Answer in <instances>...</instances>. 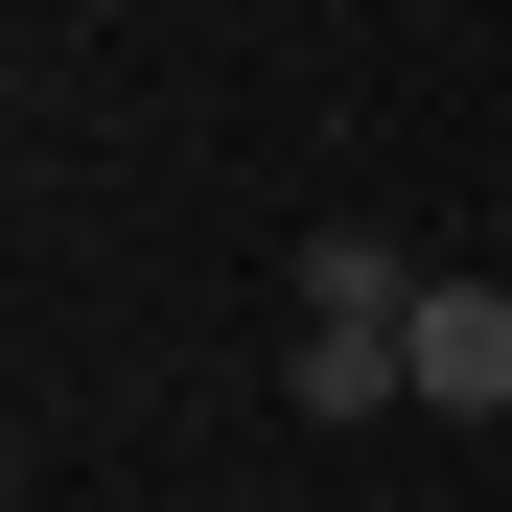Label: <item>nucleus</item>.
Wrapping results in <instances>:
<instances>
[{"label": "nucleus", "mask_w": 512, "mask_h": 512, "mask_svg": "<svg viewBox=\"0 0 512 512\" xmlns=\"http://www.w3.org/2000/svg\"><path fill=\"white\" fill-rule=\"evenodd\" d=\"M419 280H443V256H396L373 210H326L303 280H280V396L303 419H396L419 396Z\"/></svg>", "instance_id": "nucleus-1"}, {"label": "nucleus", "mask_w": 512, "mask_h": 512, "mask_svg": "<svg viewBox=\"0 0 512 512\" xmlns=\"http://www.w3.org/2000/svg\"><path fill=\"white\" fill-rule=\"evenodd\" d=\"M419 419H512V280H419Z\"/></svg>", "instance_id": "nucleus-2"}]
</instances>
